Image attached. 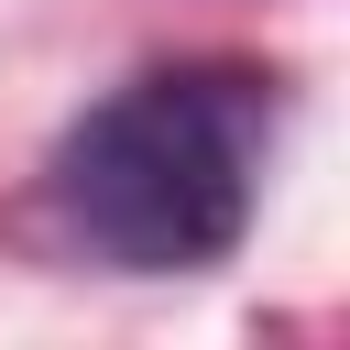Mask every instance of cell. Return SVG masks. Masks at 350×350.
Instances as JSON below:
<instances>
[{
  "label": "cell",
  "instance_id": "cell-1",
  "mask_svg": "<svg viewBox=\"0 0 350 350\" xmlns=\"http://www.w3.org/2000/svg\"><path fill=\"white\" fill-rule=\"evenodd\" d=\"M273 120L284 98L262 66H153L55 142L44 219L109 273H208L262 208Z\"/></svg>",
  "mask_w": 350,
  "mask_h": 350
}]
</instances>
